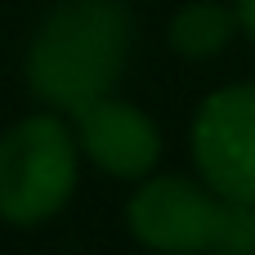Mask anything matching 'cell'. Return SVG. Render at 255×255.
<instances>
[{
  "mask_svg": "<svg viewBox=\"0 0 255 255\" xmlns=\"http://www.w3.org/2000/svg\"><path fill=\"white\" fill-rule=\"evenodd\" d=\"M238 13L233 0H184L175 4V13L166 18V45L175 58L184 63H211L224 49H233L238 40Z\"/></svg>",
  "mask_w": 255,
  "mask_h": 255,
  "instance_id": "obj_6",
  "label": "cell"
},
{
  "mask_svg": "<svg viewBox=\"0 0 255 255\" xmlns=\"http://www.w3.org/2000/svg\"><path fill=\"white\" fill-rule=\"evenodd\" d=\"M67 121H72L76 143H81L85 166H94L99 175L134 188V184H143L148 175L161 170L166 134L139 103H130L121 94H108V99L72 112Z\"/></svg>",
  "mask_w": 255,
  "mask_h": 255,
  "instance_id": "obj_5",
  "label": "cell"
},
{
  "mask_svg": "<svg viewBox=\"0 0 255 255\" xmlns=\"http://www.w3.org/2000/svg\"><path fill=\"white\" fill-rule=\"evenodd\" d=\"M81 143L63 112H27L0 134V220L40 229L58 220L81 188Z\"/></svg>",
  "mask_w": 255,
  "mask_h": 255,
  "instance_id": "obj_3",
  "label": "cell"
},
{
  "mask_svg": "<svg viewBox=\"0 0 255 255\" xmlns=\"http://www.w3.org/2000/svg\"><path fill=\"white\" fill-rule=\"evenodd\" d=\"M233 13H238V31H242V40L255 49V0H233Z\"/></svg>",
  "mask_w": 255,
  "mask_h": 255,
  "instance_id": "obj_7",
  "label": "cell"
},
{
  "mask_svg": "<svg viewBox=\"0 0 255 255\" xmlns=\"http://www.w3.org/2000/svg\"><path fill=\"white\" fill-rule=\"evenodd\" d=\"M134 54V9L126 0H54L36 22L22 81L49 112H81L117 94Z\"/></svg>",
  "mask_w": 255,
  "mask_h": 255,
  "instance_id": "obj_1",
  "label": "cell"
},
{
  "mask_svg": "<svg viewBox=\"0 0 255 255\" xmlns=\"http://www.w3.org/2000/svg\"><path fill=\"white\" fill-rule=\"evenodd\" d=\"M188 161L215 193L255 206V81H229L202 94L188 121Z\"/></svg>",
  "mask_w": 255,
  "mask_h": 255,
  "instance_id": "obj_4",
  "label": "cell"
},
{
  "mask_svg": "<svg viewBox=\"0 0 255 255\" xmlns=\"http://www.w3.org/2000/svg\"><path fill=\"white\" fill-rule=\"evenodd\" d=\"M126 233L152 255H255V206L184 170H157L126 197Z\"/></svg>",
  "mask_w": 255,
  "mask_h": 255,
  "instance_id": "obj_2",
  "label": "cell"
}]
</instances>
